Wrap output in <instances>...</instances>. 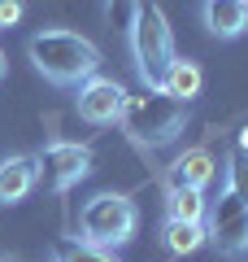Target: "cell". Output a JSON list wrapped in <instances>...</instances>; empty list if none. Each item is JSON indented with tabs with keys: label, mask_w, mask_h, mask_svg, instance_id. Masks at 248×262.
Returning <instances> with one entry per match:
<instances>
[{
	"label": "cell",
	"mask_w": 248,
	"mask_h": 262,
	"mask_svg": "<svg viewBox=\"0 0 248 262\" xmlns=\"http://www.w3.org/2000/svg\"><path fill=\"white\" fill-rule=\"evenodd\" d=\"M22 22V0H0V31Z\"/></svg>",
	"instance_id": "cell-17"
},
{
	"label": "cell",
	"mask_w": 248,
	"mask_h": 262,
	"mask_svg": "<svg viewBox=\"0 0 248 262\" xmlns=\"http://www.w3.org/2000/svg\"><path fill=\"white\" fill-rule=\"evenodd\" d=\"M27 57L35 75L48 79L53 88H79L83 79L101 75V48L79 31L65 27H44L27 39Z\"/></svg>",
	"instance_id": "cell-1"
},
{
	"label": "cell",
	"mask_w": 248,
	"mask_h": 262,
	"mask_svg": "<svg viewBox=\"0 0 248 262\" xmlns=\"http://www.w3.org/2000/svg\"><path fill=\"white\" fill-rule=\"evenodd\" d=\"M0 262H22V258H0Z\"/></svg>",
	"instance_id": "cell-20"
},
{
	"label": "cell",
	"mask_w": 248,
	"mask_h": 262,
	"mask_svg": "<svg viewBox=\"0 0 248 262\" xmlns=\"http://www.w3.org/2000/svg\"><path fill=\"white\" fill-rule=\"evenodd\" d=\"M201 18L213 39H239L248 31V0H205Z\"/></svg>",
	"instance_id": "cell-10"
},
{
	"label": "cell",
	"mask_w": 248,
	"mask_h": 262,
	"mask_svg": "<svg viewBox=\"0 0 248 262\" xmlns=\"http://www.w3.org/2000/svg\"><path fill=\"white\" fill-rule=\"evenodd\" d=\"M39 158V184L48 192H70L74 184L92 175V149L87 144H74V140H53Z\"/></svg>",
	"instance_id": "cell-6"
},
{
	"label": "cell",
	"mask_w": 248,
	"mask_h": 262,
	"mask_svg": "<svg viewBox=\"0 0 248 262\" xmlns=\"http://www.w3.org/2000/svg\"><path fill=\"white\" fill-rule=\"evenodd\" d=\"M135 227H139V210L127 192H96L79 210V241L96 245V249L127 245L135 236Z\"/></svg>",
	"instance_id": "cell-4"
},
{
	"label": "cell",
	"mask_w": 248,
	"mask_h": 262,
	"mask_svg": "<svg viewBox=\"0 0 248 262\" xmlns=\"http://www.w3.org/2000/svg\"><path fill=\"white\" fill-rule=\"evenodd\" d=\"M201 83H205V75H201V66L192 61V57H179L175 53V61L165 66V75H161V92L165 96H175V101H183V105H192L196 96H201Z\"/></svg>",
	"instance_id": "cell-11"
},
{
	"label": "cell",
	"mask_w": 248,
	"mask_h": 262,
	"mask_svg": "<svg viewBox=\"0 0 248 262\" xmlns=\"http://www.w3.org/2000/svg\"><path fill=\"white\" fill-rule=\"evenodd\" d=\"M161 245L170 253H196L205 245V223H175V219H165Z\"/></svg>",
	"instance_id": "cell-13"
},
{
	"label": "cell",
	"mask_w": 248,
	"mask_h": 262,
	"mask_svg": "<svg viewBox=\"0 0 248 262\" xmlns=\"http://www.w3.org/2000/svg\"><path fill=\"white\" fill-rule=\"evenodd\" d=\"M53 262H118L109 249H96V245L79 241V236H65L53 245Z\"/></svg>",
	"instance_id": "cell-14"
},
{
	"label": "cell",
	"mask_w": 248,
	"mask_h": 262,
	"mask_svg": "<svg viewBox=\"0 0 248 262\" xmlns=\"http://www.w3.org/2000/svg\"><path fill=\"white\" fill-rule=\"evenodd\" d=\"M227 192H235L248 206V153H231V162H227Z\"/></svg>",
	"instance_id": "cell-15"
},
{
	"label": "cell",
	"mask_w": 248,
	"mask_h": 262,
	"mask_svg": "<svg viewBox=\"0 0 248 262\" xmlns=\"http://www.w3.org/2000/svg\"><path fill=\"white\" fill-rule=\"evenodd\" d=\"M39 184V158L35 153H13L0 162V206H18Z\"/></svg>",
	"instance_id": "cell-8"
},
{
	"label": "cell",
	"mask_w": 248,
	"mask_h": 262,
	"mask_svg": "<svg viewBox=\"0 0 248 262\" xmlns=\"http://www.w3.org/2000/svg\"><path fill=\"white\" fill-rule=\"evenodd\" d=\"M127 35H131V48H135V70L144 79V88H157L165 66L175 61V35H170V22H165L157 0H139L135 5V18H131Z\"/></svg>",
	"instance_id": "cell-3"
},
{
	"label": "cell",
	"mask_w": 248,
	"mask_h": 262,
	"mask_svg": "<svg viewBox=\"0 0 248 262\" xmlns=\"http://www.w3.org/2000/svg\"><path fill=\"white\" fill-rule=\"evenodd\" d=\"M127 88L118 83V79L109 75H92L79 83V118L92 122V127H113V122H122V110H127Z\"/></svg>",
	"instance_id": "cell-7"
},
{
	"label": "cell",
	"mask_w": 248,
	"mask_h": 262,
	"mask_svg": "<svg viewBox=\"0 0 248 262\" xmlns=\"http://www.w3.org/2000/svg\"><path fill=\"white\" fill-rule=\"evenodd\" d=\"M205 201L201 188H170L165 192V219H175V223H205Z\"/></svg>",
	"instance_id": "cell-12"
},
{
	"label": "cell",
	"mask_w": 248,
	"mask_h": 262,
	"mask_svg": "<svg viewBox=\"0 0 248 262\" xmlns=\"http://www.w3.org/2000/svg\"><path fill=\"white\" fill-rule=\"evenodd\" d=\"M0 79H5V53H0Z\"/></svg>",
	"instance_id": "cell-19"
},
{
	"label": "cell",
	"mask_w": 248,
	"mask_h": 262,
	"mask_svg": "<svg viewBox=\"0 0 248 262\" xmlns=\"http://www.w3.org/2000/svg\"><path fill=\"white\" fill-rule=\"evenodd\" d=\"M239 153H248V127H239Z\"/></svg>",
	"instance_id": "cell-18"
},
{
	"label": "cell",
	"mask_w": 248,
	"mask_h": 262,
	"mask_svg": "<svg viewBox=\"0 0 248 262\" xmlns=\"http://www.w3.org/2000/svg\"><path fill=\"white\" fill-rule=\"evenodd\" d=\"M135 5H139V0H105V13H109V22L118 31H127L131 18H135Z\"/></svg>",
	"instance_id": "cell-16"
},
{
	"label": "cell",
	"mask_w": 248,
	"mask_h": 262,
	"mask_svg": "<svg viewBox=\"0 0 248 262\" xmlns=\"http://www.w3.org/2000/svg\"><path fill=\"white\" fill-rule=\"evenodd\" d=\"M205 245H213L222 258H248V206L227 188L205 210Z\"/></svg>",
	"instance_id": "cell-5"
},
{
	"label": "cell",
	"mask_w": 248,
	"mask_h": 262,
	"mask_svg": "<svg viewBox=\"0 0 248 262\" xmlns=\"http://www.w3.org/2000/svg\"><path fill=\"white\" fill-rule=\"evenodd\" d=\"M122 127L131 131V140L144 149H161V144L179 140L187 127V105L165 96L161 88H144L139 96H127L122 110Z\"/></svg>",
	"instance_id": "cell-2"
},
{
	"label": "cell",
	"mask_w": 248,
	"mask_h": 262,
	"mask_svg": "<svg viewBox=\"0 0 248 262\" xmlns=\"http://www.w3.org/2000/svg\"><path fill=\"white\" fill-rule=\"evenodd\" d=\"M213 175H218V162L209 158V149H183L170 166H165V179L170 188H209Z\"/></svg>",
	"instance_id": "cell-9"
}]
</instances>
